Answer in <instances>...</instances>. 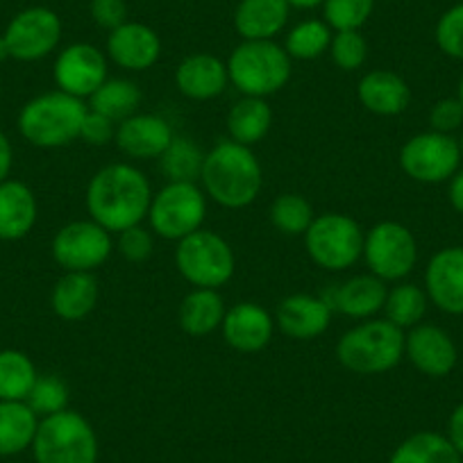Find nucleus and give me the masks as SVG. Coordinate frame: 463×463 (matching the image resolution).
<instances>
[{"label": "nucleus", "mask_w": 463, "mask_h": 463, "mask_svg": "<svg viewBox=\"0 0 463 463\" xmlns=\"http://www.w3.org/2000/svg\"><path fill=\"white\" fill-rule=\"evenodd\" d=\"M153 186L132 164H107L89 180L87 212L107 232L128 230L148 218Z\"/></svg>", "instance_id": "nucleus-1"}, {"label": "nucleus", "mask_w": 463, "mask_h": 463, "mask_svg": "<svg viewBox=\"0 0 463 463\" xmlns=\"http://www.w3.org/2000/svg\"><path fill=\"white\" fill-rule=\"evenodd\" d=\"M200 182L204 195L216 204L225 209H243L260 195L264 171L252 148L230 139L204 153Z\"/></svg>", "instance_id": "nucleus-2"}, {"label": "nucleus", "mask_w": 463, "mask_h": 463, "mask_svg": "<svg viewBox=\"0 0 463 463\" xmlns=\"http://www.w3.org/2000/svg\"><path fill=\"white\" fill-rule=\"evenodd\" d=\"M89 107L64 91H48L33 98L19 114V132L37 148H64L80 139Z\"/></svg>", "instance_id": "nucleus-3"}, {"label": "nucleus", "mask_w": 463, "mask_h": 463, "mask_svg": "<svg viewBox=\"0 0 463 463\" xmlns=\"http://www.w3.org/2000/svg\"><path fill=\"white\" fill-rule=\"evenodd\" d=\"M404 332L386 318H368L336 343V359L357 375H382L402 362Z\"/></svg>", "instance_id": "nucleus-4"}, {"label": "nucleus", "mask_w": 463, "mask_h": 463, "mask_svg": "<svg viewBox=\"0 0 463 463\" xmlns=\"http://www.w3.org/2000/svg\"><path fill=\"white\" fill-rule=\"evenodd\" d=\"M230 82L252 98H269L291 80V57L284 46L270 42H243L227 60Z\"/></svg>", "instance_id": "nucleus-5"}, {"label": "nucleus", "mask_w": 463, "mask_h": 463, "mask_svg": "<svg viewBox=\"0 0 463 463\" xmlns=\"http://www.w3.org/2000/svg\"><path fill=\"white\" fill-rule=\"evenodd\" d=\"M33 454L34 463H96L98 436L82 413L64 409L39 420Z\"/></svg>", "instance_id": "nucleus-6"}, {"label": "nucleus", "mask_w": 463, "mask_h": 463, "mask_svg": "<svg viewBox=\"0 0 463 463\" xmlns=\"http://www.w3.org/2000/svg\"><path fill=\"white\" fill-rule=\"evenodd\" d=\"M364 234L362 225L347 213H320L305 232L307 255L316 266L332 273L353 269L364 257Z\"/></svg>", "instance_id": "nucleus-7"}, {"label": "nucleus", "mask_w": 463, "mask_h": 463, "mask_svg": "<svg viewBox=\"0 0 463 463\" xmlns=\"http://www.w3.org/2000/svg\"><path fill=\"white\" fill-rule=\"evenodd\" d=\"M204 216L207 195L195 182H168L150 200V230L166 241H182L203 230Z\"/></svg>", "instance_id": "nucleus-8"}, {"label": "nucleus", "mask_w": 463, "mask_h": 463, "mask_svg": "<svg viewBox=\"0 0 463 463\" xmlns=\"http://www.w3.org/2000/svg\"><path fill=\"white\" fill-rule=\"evenodd\" d=\"M175 266L194 288H221L234 275L237 260L230 243L212 230H198L177 241Z\"/></svg>", "instance_id": "nucleus-9"}, {"label": "nucleus", "mask_w": 463, "mask_h": 463, "mask_svg": "<svg viewBox=\"0 0 463 463\" xmlns=\"http://www.w3.org/2000/svg\"><path fill=\"white\" fill-rule=\"evenodd\" d=\"M364 261L382 282H400L418 261V243L407 225L382 221L364 234Z\"/></svg>", "instance_id": "nucleus-10"}, {"label": "nucleus", "mask_w": 463, "mask_h": 463, "mask_svg": "<svg viewBox=\"0 0 463 463\" xmlns=\"http://www.w3.org/2000/svg\"><path fill=\"white\" fill-rule=\"evenodd\" d=\"M461 148L452 135L443 132H420L404 141L400 148V168L404 175L420 184H440L458 171Z\"/></svg>", "instance_id": "nucleus-11"}, {"label": "nucleus", "mask_w": 463, "mask_h": 463, "mask_svg": "<svg viewBox=\"0 0 463 463\" xmlns=\"http://www.w3.org/2000/svg\"><path fill=\"white\" fill-rule=\"evenodd\" d=\"M111 252V232L91 218L66 222L52 239V260L64 273H93L109 260Z\"/></svg>", "instance_id": "nucleus-12"}, {"label": "nucleus", "mask_w": 463, "mask_h": 463, "mask_svg": "<svg viewBox=\"0 0 463 463\" xmlns=\"http://www.w3.org/2000/svg\"><path fill=\"white\" fill-rule=\"evenodd\" d=\"M10 57L19 61H37L51 55L61 39V21L48 7H30L16 14L5 30Z\"/></svg>", "instance_id": "nucleus-13"}, {"label": "nucleus", "mask_w": 463, "mask_h": 463, "mask_svg": "<svg viewBox=\"0 0 463 463\" xmlns=\"http://www.w3.org/2000/svg\"><path fill=\"white\" fill-rule=\"evenodd\" d=\"M52 75L60 91L84 100L107 82V57L91 43H71L57 55Z\"/></svg>", "instance_id": "nucleus-14"}, {"label": "nucleus", "mask_w": 463, "mask_h": 463, "mask_svg": "<svg viewBox=\"0 0 463 463\" xmlns=\"http://www.w3.org/2000/svg\"><path fill=\"white\" fill-rule=\"evenodd\" d=\"M404 357L427 377L449 375L457 366V345L445 329L420 323L404 334Z\"/></svg>", "instance_id": "nucleus-15"}, {"label": "nucleus", "mask_w": 463, "mask_h": 463, "mask_svg": "<svg viewBox=\"0 0 463 463\" xmlns=\"http://www.w3.org/2000/svg\"><path fill=\"white\" fill-rule=\"evenodd\" d=\"M425 293L436 309L449 316L463 314V248H443L425 269Z\"/></svg>", "instance_id": "nucleus-16"}, {"label": "nucleus", "mask_w": 463, "mask_h": 463, "mask_svg": "<svg viewBox=\"0 0 463 463\" xmlns=\"http://www.w3.org/2000/svg\"><path fill=\"white\" fill-rule=\"evenodd\" d=\"M221 332L227 345L239 353H260L273 338L275 316L257 302H237L225 311Z\"/></svg>", "instance_id": "nucleus-17"}, {"label": "nucleus", "mask_w": 463, "mask_h": 463, "mask_svg": "<svg viewBox=\"0 0 463 463\" xmlns=\"http://www.w3.org/2000/svg\"><path fill=\"white\" fill-rule=\"evenodd\" d=\"M332 325V307L325 298L311 293H293L284 298L275 311V327L296 341H311Z\"/></svg>", "instance_id": "nucleus-18"}, {"label": "nucleus", "mask_w": 463, "mask_h": 463, "mask_svg": "<svg viewBox=\"0 0 463 463\" xmlns=\"http://www.w3.org/2000/svg\"><path fill=\"white\" fill-rule=\"evenodd\" d=\"M107 55L126 71H148L159 61L162 42L150 25L126 21L107 37Z\"/></svg>", "instance_id": "nucleus-19"}, {"label": "nucleus", "mask_w": 463, "mask_h": 463, "mask_svg": "<svg viewBox=\"0 0 463 463\" xmlns=\"http://www.w3.org/2000/svg\"><path fill=\"white\" fill-rule=\"evenodd\" d=\"M173 128L157 114H132L116 126L114 144L132 159H159L173 141Z\"/></svg>", "instance_id": "nucleus-20"}, {"label": "nucleus", "mask_w": 463, "mask_h": 463, "mask_svg": "<svg viewBox=\"0 0 463 463\" xmlns=\"http://www.w3.org/2000/svg\"><path fill=\"white\" fill-rule=\"evenodd\" d=\"M386 282H382L375 275H354L347 282L338 284L325 296L332 311H341L343 316L354 320L375 318L384 309L386 300Z\"/></svg>", "instance_id": "nucleus-21"}, {"label": "nucleus", "mask_w": 463, "mask_h": 463, "mask_svg": "<svg viewBox=\"0 0 463 463\" xmlns=\"http://www.w3.org/2000/svg\"><path fill=\"white\" fill-rule=\"evenodd\" d=\"M175 84L191 100H213L230 84L227 64L209 52H195L177 64Z\"/></svg>", "instance_id": "nucleus-22"}, {"label": "nucleus", "mask_w": 463, "mask_h": 463, "mask_svg": "<svg viewBox=\"0 0 463 463\" xmlns=\"http://www.w3.org/2000/svg\"><path fill=\"white\" fill-rule=\"evenodd\" d=\"M287 0H241L234 10V28L243 42H270L288 24Z\"/></svg>", "instance_id": "nucleus-23"}, {"label": "nucleus", "mask_w": 463, "mask_h": 463, "mask_svg": "<svg viewBox=\"0 0 463 463\" xmlns=\"http://www.w3.org/2000/svg\"><path fill=\"white\" fill-rule=\"evenodd\" d=\"M359 102L366 107L371 114L377 116H398L411 102V89L402 75L393 71L377 69L362 78L357 87Z\"/></svg>", "instance_id": "nucleus-24"}, {"label": "nucleus", "mask_w": 463, "mask_h": 463, "mask_svg": "<svg viewBox=\"0 0 463 463\" xmlns=\"http://www.w3.org/2000/svg\"><path fill=\"white\" fill-rule=\"evenodd\" d=\"M37 198L33 189L19 180L0 182V239L19 241L28 237L37 222Z\"/></svg>", "instance_id": "nucleus-25"}, {"label": "nucleus", "mask_w": 463, "mask_h": 463, "mask_svg": "<svg viewBox=\"0 0 463 463\" xmlns=\"http://www.w3.org/2000/svg\"><path fill=\"white\" fill-rule=\"evenodd\" d=\"M100 288L93 273H64L51 293V307L55 316L66 323L84 320L98 305Z\"/></svg>", "instance_id": "nucleus-26"}, {"label": "nucleus", "mask_w": 463, "mask_h": 463, "mask_svg": "<svg viewBox=\"0 0 463 463\" xmlns=\"http://www.w3.org/2000/svg\"><path fill=\"white\" fill-rule=\"evenodd\" d=\"M225 311V302L216 288H194L182 300L177 320L189 336H207L221 329Z\"/></svg>", "instance_id": "nucleus-27"}, {"label": "nucleus", "mask_w": 463, "mask_h": 463, "mask_svg": "<svg viewBox=\"0 0 463 463\" xmlns=\"http://www.w3.org/2000/svg\"><path fill=\"white\" fill-rule=\"evenodd\" d=\"M273 126V109L266 102V98L243 96L241 100L234 102L227 111V132L230 139L237 144L252 148L269 135Z\"/></svg>", "instance_id": "nucleus-28"}, {"label": "nucleus", "mask_w": 463, "mask_h": 463, "mask_svg": "<svg viewBox=\"0 0 463 463\" xmlns=\"http://www.w3.org/2000/svg\"><path fill=\"white\" fill-rule=\"evenodd\" d=\"M42 418L28 402L0 400V457H16L33 448Z\"/></svg>", "instance_id": "nucleus-29"}, {"label": "nucleus", "mask_w": 463, "mask_h": 463, "mask_svg": "<svg viewBox=\"0 0 463 463\" xmlns=\"http://www.w3.org/2000/svg\"><path fill=\"white\" fill-rule=\"evenodd\" d=\"M389 463H463V458L448 436L439 431H416L393 449Z\"/></svg>", "instance_id": "nucleus-30"}, {"label": "nucleus", "mask_w": 463, "mask_h": 463, "mask_svg": "<svg viewBox=\"0 0 463 463\" xmlns=\"http://www.w3.org/2000/svg\"><path fill=\"white\" fill-rule=\"evenodd\" d=\"M141 105V91L132 80L107 78V82L89 98V109L107 116L109 121L121 123L137 114Z\"/></svg>", "instance_id": "nucleus-31"}, {"label": "nucleus", "mask_w": 463, "mask_h": 463, "mask_svg": "<svg viewBox=\"0 0 463 463\" xmlns=\"http://www.w3.org/2000/svg\"><path fill=\"white\" fill-rule=\"evenodd\" d=\"M39 373L21 350H0V400L25 402Z\"/></svg>", "instance_id": "nucleus-32"}, {"label": "nucleus", "mask_w": 463, "mask_h": 463, "mask_svg": "<svg viewBox=\"0 0 463 463\" xmlns=\"http://www.w3.org/2000/svg\"><path fill=\"white\" fill-rule=\"evenodd\" d=\"M427 305H430V298H427L425 288L411 282H402L386 291L384 309L382 311H384V318L389 323H393L395 327L404 332V329H411L422 323L427 314Z\"/></svg>", "instance_id": "nucleus-33"}, {"label": "nucleus", "mask_w": 463, "mask_h": 463, "mask_svg": "<svg viewBox=\"0 0 463 463\" xmlns=\"http://www.w3.org/2000/svg\"><path fill=\"white\" fill-rule=\"evenodd\" d=\"M204 153L189 137H173L159 157V168L168 182H198L203 173Z\"/></svg>", "instance_id": "nucleus-34"}, {"label": "nucleus", "mask_w": 463, "mask_h": 463, "mask_svg": "<svg viewBox=\"0 0 463 463\" xmlns=\"http://www.w3.org/2000/svg\"><path fill=\"white\" fill-rule=\"evenodd\" d=\"M314 218L309 200L300 194H282L270 204V222L284 237H305Z\"/></svg>", "instance_id": "nucleus-35"}, {"label": "nucleus", "mask_w": 463, "mask_h": 463, "mask_svg": "<svg viewBox=\"0 0 463 463\" xmlns=\"http://www.w3.org/2000/svg\"><path fill=\"white\" fill-rule=\"evenodd\" d=\"M332 43V28L325 21L309 19L291 28L284 42V51L291 60H316L329 51Z\"/></svg>", "instance_id": "nucleus-36"}, {"label": "nucleus", "mask_w": 463, "mask_h": 463, "mask_svg": "<svg viewBox=\"0 0 463 463\" xmlns=\"http://www.w3.org/2000/svg\"><path fill=\"white\" fill-rule=\"evenodd\" d=\"M25 402L39 418L52 416L69 409V386L57 375H39Z\"/></svg>", "instance_id": "nucleus-37"}, {"label": "nucleus", "mask_w": 463, "mask_h": 463, "mask_svg": "<svg viewBox=\"0 0 463 463\" xmlns=\"http://www.w3.org/2000/svg\"><path fill=\"white\" fill-rule=\"evenodd\" d=\"M375 10V0H323L325 24L334 30H362Z\"/></svg>", "instance_id": "nucleus-38"}, {"label": "nucleus", "mask_w": 463, "mask_h": 463, "mask_svg": "<svg viewBox=\"0 0 463 463\" xmlns=\"http://www.w3.org/2000/svg\"><path fill=\"white\" fill-rule=\"evenodd\" d=\"M327 52L336 69L353 73V71L362 69L366 61L368 43L359 30H341V33L332 34Z\"/></svg>", "instance_id": "nucleus-39"}, {"label": "nucleus", "mask_w": 463, "mask_h": 463, "mask_svg": "<svg viewBox=\"0 0 463 463\" xmlns=\"http://www.w3.org/2000/svg\"><path fill=\"white\" fill-rule=\"evenodd\" d=\"M436 43L445 55L463 61V3L440 16L436 24Z\"/></svg>", "instance_id": "nucleus-40"}, {"label": "nucleus", "mask_w": 463, "mask_h": 463, "mask_svg": "<svg viewBox=\"0 0 463 463\" xmlns=\"http://www.w3.org/2000/svg\"><path fill=\"white\" fill-rule=\"evenodd\" d=\"M116 250L121 252L123 260L132 261V264H141V261L150 260V255L155 250L153 230H146L144 225H135L118 232Z\"/></svg>", "instance_id": "nucleus-41"}, {"label": "nucleus", "mask_w": 463, "mask_h": 463, "mask_svg": "<svg viewBox=\"0 0 463 463\" xmlns=\"http://www.w3.org/2000/svg\"><path fill=\"white\" fill-rule=\"evenodd\" d=\"M430 126L434 132L452 135L463 126V105L458 98H440L430 111Z\"/></svg>", "instance_id": "nucleus-42"}, {"label": "nucleus", "mask_w": 463, "mask_h": 463, "mask_svg": "<svg viewBox=\"0 0 463 463\" xmlns=\"http://www.w3.org/2000/svg\"><path fill=\"white\" fill-rule=\"evenodd\" d=\"M116 137V123L109 121L107 116L98 114V111L89 109L82 121V130H80V139L89 146H107L111 144Z\"/></svg>", "instance_id": "nucleus-43"}, {"label": "nucleus", "mask_w": 463, "mask_h": 463, "mask_svg": "<svg viewBox=\"0 0 463 463\" xmlns=\"http://www.w3.org/2000/svg\"><path fill=\"white\" fill-rule=\"evenodd\" d=\"M91 19L98 28L111 33L128 21L126 0H91Z\"/></svg>", "instance_id": "nucleus-44"}, {"label": "nucleus", "mask_w": 463, "mask_h": 463, "mask_svg": "<svg viewBox=\"0 0 463 463\" xmlns=\"http://www.w3.org/2000/svg\"><path fill=\"white\" fill-rule=\"evenodd\" d=\"M448 439L463 458V402L452 411L448 420Z\"/></svg>", "instance_id": "nucleus-45"}, {"label": "nucleus", "mask_w": 463, "mask_h": 463, "mask_svg": "<svg viewBox=\"0 0 463 463\" xmlns=\"http://www.w3.org/2000/svg\"><path fill=\"white\" fill-rule=\"evenodd\" d=\"M448 198H449V204H452L454 212L461 213L463 216V168L449 177Z\"/></svg>", "instance_id": "nucleus-46"}, {"label": "nucleus", "mask_w": 463, "mask_h": 463, "mask_svg": "<svg viewBox=\"0 0 463 463\" xmlns=\"http://www.w3.org/2000/svg\"><path fill=\"white\" fill-rule=\"evenodd\" d=\"M12 164H14V150H12L10 139L0 132V182L10 180Z\"/></svg>", "instance_id": "nucleus-47"}, {"label": "nucleus", "mask_w": 463, "mask_h": 463, "mask_svg": "<svg viewBox=\"0 0 463 463\" xmlns=\"http://www.w3.org/2000/svg\"><path fill=\"white\" fill-rule=\"evenodd\" d=\"M287 3L298 10H314V7L323 5V0H287Z\"/></svg>", "instance_id": "nucleus-48"}, {"label": "nucleus", "mask_w": 463, "mask_h": 463, "mask_svg": "<svg viewBox=\"0 0 463 463\" xmlns=\"http://www.w3.org/2000/svg\"><path fill=\"white\" fill-rule=\"evenodd\" d=\"M10 57V48H7L5 37H0V61H5Z\"/></svg>", "instance_id": "nucleus-49"}, {"label": "nucleus", "mask_w": 463, "mask_h": 463, "mask_svg": "<svg viewBox=\"0 0 463 463\" xmlns=\"http://www.w3.org/2000/svg\"><path fill=\"white\" fill-rule=\"evenodd\" d=\"M458 100H461V105H463V75H461V80H458Z\"/></svg>", "instance_id": "nucleus-50"}, {"label": "nucleus", "mask_w": 463, "mask_h": 463, "mask_svg": "<svg viewBox=\"0 0 463 463\" xmlns=\"http://www.w3.org/2000/svg\"><path fill=\"white\" fill-rule=\"evenodd\" d=\"M458 148H461V157H463V135H461V141H458Z\"/></svg>", "instance_id": "nucleus-51"}]
</instances>
